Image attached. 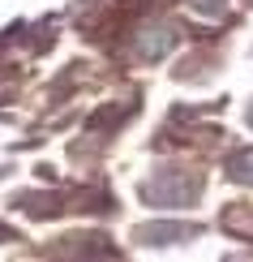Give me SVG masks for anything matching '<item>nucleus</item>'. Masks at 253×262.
Here are the masks:
<instances>
[{
    "mask_svg": "<svg viewBox=\"0 0 253 262\" xmlns=\"http://www.w3.org/2000/svg\"><path fill=\"white\" fill-rule=\"evenodd\" d=\"M197 193H202V177L185 172V168H159L155 177L142 185L146 206H163V211H185V206L197 202Z\"/></svg>",
    "mask_w": 253,
    "mask_h": 262,
    "instance_id": "nucleus-1",
    "label": "nucleus"
},
{
    "mask_svg": "<svg viewBox=\"0 0 253 262\" xmlns=\"http://www.w3.org/2000/svg\"><path fill=\"white\" fill-rule=\"evenodd\" d=\"M172 48H176V26H168V21H155V26L137 30V39H133V52L142 60H163Z\"/></svg>",
    "mask_w": 253,
    "mask_h": 262,
    "instance_id": "nucleus-2",
    "label": "nucleus"
},
{
    "mask_svg": "<svg viewBox=\"0 0 253 262\" xmlns=\"http://www.w3.org/2000/svg\"><path fill=\"white\" fill-rule=\"evenodd\" d=\"M185 236H197V228H189V224H142L137 228L142 245H176Z\"/></svg>",
    "mask_w": 253,
    "mask_h": 262,
    "instance_id": "nucleus-3",
    "label": "nucleus"
},
{
    "mask_svg": "<svg viewBox=\"0 0 253 262\" xmlns=\"http://www.w3.org/2000/svg\"><path fill=\"white\" fill-rule=\"evenodd\" d=\"M227 177H232L236 185H253V146L236 150V155L227 159Z\"/></svg>",
    "mask_w": 253,
    "mask_h": 262,
    "instance_id": "nucleus-4",
    "label": "nucleus"
},
{
    "mask_svg": "<svg viewBox=\"0 0 253 262\" xmlns=\"http://www.w3.org/2000/svg\"><path fill=\"white\" fill-rule=\"evenodd\" d=\"M189 5H193L202 17H219V13L227 9V0H189Z\"/></svg>",
    "mask_w": 253,
    "mask_h": 262,
    "instance_id": "nucleus-5",
    "label": "nucleus"
},
{
    "mask_svg": "<svg viewBox=\"0 0 253 262\" xmlns=\"http://www.w3.org/2000/svg\"><path fill=\"white\" fill-rule=\"evenodd\" d=\"M249 125H253V107H249Z\"/></svg>",
    "mask_w": 253,
    "mask_h": 262,
    "instance_id": "nucleus-6",
    "label": "nucleus"
}]
</instances>
